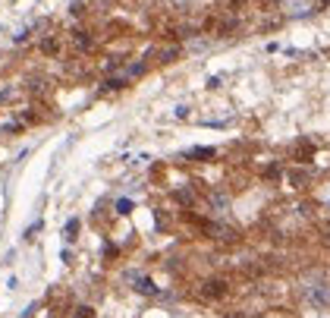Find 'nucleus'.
Masks as SVG:
<instances>
[{"label": "nucleus", "mask_w": 330, "mask_h": 318, "mask_svg": "<svg viewBox=\"0 0 330 318\" xmlns=\"http://www.w3.org/2000/svg\"><path fill=\"white\" fill-rule=\"evenodd\" d=\"M226 293H229V284H226L223 277H211V281L202 284V296H205V299H220V296H226Z\"/></svg>", "instance_id": "obj_1"}, {"label": "nucleus", "mask_w": 330, "mask_h": 318, "mask_svg": "<svg viewBox=\"0 0 330 318\" xmlns=\"http://www.w3.org/2000/svg\"><path fill=\"white\" fill-rule=\"evenodd\" d=\"M69 41H73V48H76V51H91V45H95L91 35L85 32V28H76V32H69Z\"/></svg>", "instance_id": "obj_2"}, {"label": "nucleus", "mask_w": 330, "mask_h": 318, "mask_svg": "<svg viewBox=\"0 0 330 318\" xmlns=\"http://www.w3.org/2000/svg\"><path fill=\"white\" fill-rule=\"evenodd\" d=\"M41 54H44V57H57V54H60V41H57L54 35L44 38V41H41Z\"/></svg>", "instance_id": "obj_3"}, {"label": "nucleus", "mask_w": 330, "mask_h": 318, "mask_svg": "<svg viewBox=\"0 0 330 318\" xmlns=\"http://www.w3.org/2000/svg\"><path fill=\"white\" fill-rule=\"evenodd\" d=\"M214 154H217L214 148H189L185 151V157H195V161H205V157H214Z\"/></svg>", "instance_id": "obj_4"}, {"label": "nucleus", "mask_w": 330, "mask_h": 318, "mask_svg": "<svg viewBox=\"0 0 330 318\" xmlns=\"http://www.w3.org/2000/svg\"><path fill=\"white\" fill-rule=\"evenodd\" d=\"M290 183L296 186V189H302V186L308 183V173H305V170H293V173H290Z\"/></svg>", "instance_id": "obj_5"}, {"label": "nucleus", "mask_w": 330, "mask_h": 318, "mask_svg": "<svg viewBox=\"0 0 330 318\" xmlns=\"http://www.w3.org/2000/svg\"><path fill=\"white\" fill-rule=\"evenodd\" d=\"M123 85H126V79H107L104 82V92H120Z\"/></svg>", "instance_id": "obj_6"}, {"label": "nucleus", "mask_w": 330, "mask_h": 318, "mask_svg": "<svg viewBox=\"0 0 330 318\" xmlns=\"http://www.w3.org/2000/svg\"><path fill=\"white\" fill-rule=\"evenodd\" d=\"M76 233H79V221L73 218V221H69V224H66V240H69V243H73V240H76Z\"/></svg>", "instance_id": "obj_7"}, {"label": "nucleus", "mask_w": 330, "mask_h": 318, "mask_svg": "<svg viewBox=\"0 0 330 318\" xmlns=\"http://www.w3.org/2000/svg\"><path fill=\"white\" fill-rule=\"evenodd\" d=\"M73 318H95V309H91V306H79V309L73 312Z\"/></svg>", "instance_id": "obj_8"}, {"label": "nucleus", "mask_w": 330, "mask_h": 318, "mask_svg": "<svg viewBox=\"0 0 330 318\" xmlns=\"http://www.w3.org/2000/svg\"><path fill=\"white\" fill-rule=\"evenodd\" d=\"M192 198H195V195H192L189 189H179V192H176V202H179V205H192Z\"/></svg>", "instance_id": "obj_9"}, {"label": "nucleus", "mask_w": 330, "mask_h": 318, "mask_svg": "<svg viewBox=\"0 0 330 318\" xmlns=\"http://www.w3.org/2000/svg\"><path fill=\"white\" fill-rule=\"evenodd\" d=\"M138 293H157V287H154L151 281H145V277H142V281H138Z\"/></svg>", "instance_id": "obj_10"}, {"label": "nucleus", "mask_w": 330, "mask_h": 318, "mask_svg": "<svg viewBox=\"0 0 330 318\" xmlns=\"http://www.w3.org/2000/svg\"><path fill=\"white\" fill-rule=\"evenodd\" d=\"M264 177H267V180H277V177H280V164H267V167H264Z\"/></svg>", "instance_id": "obj_11"}, {"label": "nucleus", "mask_w": 330, "mask_h": 318, "mask_svg": "<svg viewBox=\"0 0 330 318\" xmlns=\"http://www.w3.org/2000/svg\"><path fill=\"white\" fill-rule=\"evenodd\" d=\"M176 57H179V48H167V51L161 54V60H164V63H170V60H176Z\"/></svg>", "instance_id": "obj_12"}, {"label": "nucleus", "mask_w": 330, "mask_h": 318, "mask_svg": "<svg viewBox=\"0 0 330 318\" xmlns=\"http://www.w3.org/2000/svg\"><path fill=\"white\" fill-rule=\"evenodd\" d=\"M117 211H120V214H129V211H132V202H129V198H120V202H117Z\"/></svg>", "instance_id": "obj_13"}, {"label": "nucleus", "mask_w": 330, "mask_h": 318, "mask_svg": "<svg viewBox=\"0 0 330 318\" xmlns=\"http://www.w3.org/2000/svg\"><path fill=\"white\" fill-rule=\"evenodd\" d=\"M69 13H73V16H82V13H85V4H82V0H76V4L69 7Z\"/></svg>", "instance_id": "obj_14"}, {"label": "nucleus", "mask_w": 330, "mask_h": 318, "mask_svg": "<svg viewBox=\"0 0 330 318\" xmlns=\"http://www.w3.org/2000/svg\"><path fill=\"white\" fill-rule=\"evenodd\" d=\"M38 230H41V221H38V224H32V227H28V230H25V240H32V236L38 233Z\"/></svg>", "instance_id": "obj_15"}, {"label": "nucleus", "mask_w": 330, "mask_h": 318, "mask_svg": "<svg viewBox=\"0 0 330 318\" xmlns=\"http://www.w3.org/2000/svg\"><path fill=\"white\" fill-rule=\"evenodd\" d=\"M321 240L330 246V224H324V227H321Z\"/></svg>", "instance_id": "obj_16"}, {"label": "nucleus", "mask_w": 330, "mask_h": 318, "mask_svg": "<svg viewBox=\"0 0 330 318\" xmlns=\"http://www.w3.org/2000/svg\"><path fill=\"white\" fill-rule=\"evenodd\" d=\"M327 4H330V0H314V10H324Z\"/></svg>", "instance_id": "obj_17"}]
</instances>
